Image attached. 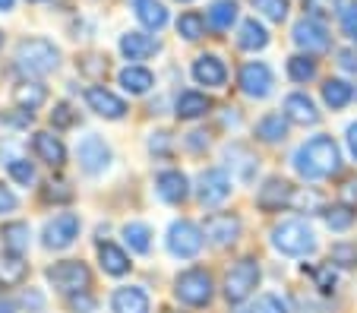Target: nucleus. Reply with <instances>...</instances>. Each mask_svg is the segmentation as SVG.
I'll return each instance as SVG.
<instances>
[{
  "label": "nucleus",
  "mask_w": 357,
  "mask_h": 313,
  "mask_svg": "<svg viewBox=\"0 0 357 313\" xmlns=\"http://www.w3.org/2000/svg\"><path fill=\"white\" fill-rule=\"evenodd\" d=\"M342 168V152L332 137H313L294 152V171L303 181H319Z\"/></svg>",
  "instance_id": "nucleus-1"
},
{
  "label": "nucleus",
  "mask_w": 357,
  "mask_h": 313,
  "mask_svg": "<svg viewBox=\"0 0 357 313\" xmlns=\"http://www.w3.org/2000/svg\"><path fill=\"white\" fill-rule=\"evenodd\" d=\"M16 63L29 76H47V73H54L57 63H61V51L45 38H26L16 48Z\"/></svg>",
  "instance_id": "nucleus-2"
},
{
  "label": "nucleus",
  "mask_w": 357,
  "mask_h": 313,
  "mask_svg": "<svg viewBox=\"0 0 357 313\" xmlns=\"http://www.w3.org/2000/svg\"><path fill=\"white\" fill-rule=\"evenodd\" d=\"M272 244L284 257H307V253L317 250V234L307 222H282L272 231Z\"/></svg>",
  "instance_id": "nucleus-3"
},
{
  "label": "nucleus",
  "mask_w": 357,
  "mask_h": 313,
  "mask_svg": "<svg viewBox=\"0 0 357 313\" xmlns=\"http://www.w3.org/2000/svg\"><path fill=\"white\" fill-rule=\"evenodd\" d=\"M45 275H47V282L63 294L89 291V285H92V273H89V266L79 263V259H63V263L51 266Z\"/></svg>",
  "instance_id": "nucleus-4"
},
{
  "label": "nucleus",
  "mask_w": 357,
  "mask_h": 313,
  "mask_svg": "<svg viewBox=\"0 0 357 313\" xmlns=\"http://www.w3.org/2000/svg\"><path fill=\"white\" fill-rule=\"evenodd\" d=\"M257 285H259L257 259H241V263H234L228 269V275H225V298H228L231 304H241V300H247L250 294H253Z\"/></svg>",
  "instance_id": "nucleus-5"
},
{
  "label": "nucleus",
  "mask_w": 357,
  "mask_h": 313,
  "mask_svg": "<svg viewBox=\"0 0 357 313\" xmlns=\"http://www.w3.org/2000/svg\"><path fill=\"white\" fill-rule=\"evenodd\" d=\"M174 294L190 307H206L212 300V275L206 269H187L177 275Z\"/></svg>",
  "instance_id": "nucleus-6"
},
{
  "label": "nucleus",
  "mask_w": 357,
  "mask_h": 313,
  "mask_svg": "<svg viewBox=\"0 0 357 313\" xmlns=\"http://www.w3.org/2000/svg\"><path fill=\"white\" fill-rule=\"evenodd\" d=\"M76 238H79V215H73V212H63V215L51 218L45 225V231H41V244L47 250H67Z\"/></svg>",
  "instance_id": "nucleus-7"
},
{
  "label": "nucleus",
  "mask_w": 357,
  "mask_h": 313,
  "mask_svg": "<svg viewBox=\"0 0 357 313\" xmlns=\"http://www.w3.org/2000/svg\"><path fill=\"white\" fill-rule=\"evenodd\" d=\"M202 238L206 234L193 225V222H174L168 228V250L171 257H181V259H190L202 250Z\"/></svg>",
  "instance_id": "nucleus-8"
},
{
  "label": "nucleus",
  "mask_w": 357,
  "mask_h": 313,
  "mask_svg": "<svg viewBox=\"0 0 357 313\" xmlns=\"http://www.w3.org/2000/svg\"><path fill=\"white\" fill-rule=\"evenodd\" d=\"M202 234L215 247H231L241 238V218L231 215V212H212V215L202 222Z\"/></svg>",
  "instance_id": "nucleus-9"
},
{
  "label": "nucleus",
  "mask_w": 357,
  "mask_h": 313,
  "mask_svg": "<svg viewBox=\"0 0 357 313\" xmlns=\"http://www.w3.org/2000/svg\"><path fill=\"white\" fill-rule=\"evenodd\" d=\"M76 158H79V168L86 171V174H101V171L111 165V149L101 137L89 133V137L76 146Z\"/></svg>",
  "instance_id": "nucleus-10"
},
{
  "label": "nucleus",
  "mask_w": 357,
  "mask_h": 313,
  "mask_svg": "<svg viewBox=\"0 0 357 313\" xmlns=\"http://www.w3.org/2000/svg\"><path fill=\"white\" fill-rule=\"evenodd\" d=\"M196 193H199V203L202 206H222L225 199L231 197V177H228V171H222V168L202 171Z\"/></svg>",
  "instance_id": "nucleus-11"
},
{
  "label": "nucleus",
  "mask_w": 357,
  "mask_h": 313,
  "mask_svg": "<svg viewBox=\"0 0 357 313\" xmlns=\"http://www.w3.org/2000/svg\"><path fill=\"white\" fill-rule=\"evenodd\" d=\"M86 102H89V108H92L98 117H105V121H121V117L127 114V105H123V98H117L114 92H108L105 86L86 89Z\"/></svg>",
  "instance_id": "nucleus-12"
},
{
  "label": "nucleus",
  "mask_w": 357,
  "mask_h": 313,
  "mask_svg": "<svg viewBox=\"0 0 357 313\" xmlns=\"http://www.w3.org/2000/svg\"><path fill=\"white\" fill-rule=\"evenodd\" d=\"M272 86H275V79H272V70L266 63L253 61L241 70V89L250 98H266L272 92Z\"/></svg>",
  "instance_id": "nucleus-13"
},
{
  "label": "nucleus",
  "mask_w": 357,
  "mask_h": 313,
  "mask_svg": "<svg viewBox=\"0 0 357 313\" xmlns=\"http://www.w3.org/2000/svg\"><path fill=\"white\" fill-rule=\"evenodd\" d=\"M294 45L303 48L307 54H317V51L329 48V35H326V29L317 20H301L294 26Z\"/></svg>",
  "instance_id": "nucleus-14"
},
{
  "label": "nucleus",
  "mask_w": 357,
  "mask_h": 313,
  "mask_svg": "<svg viewBox=\"0 0 357 313\" xmlns=\"http://www.w3.org/2000/svg\"><path fill=\"white\" fill-rule=\"evenodd\" d=\"M193 79L199 82V86L218 89V86H225V79H228V70H225V63L218 61L215 54H202L193 61Z\"/></svg>",
  "instance_id": "nucleus-15"
},
{
  "label": "nucleus",
  "mask_w": 357,
  "mask_h": 313,
  "mask_svg": "<svg viewBox=\"0 0 357 313\" xmlns=\"http://www.w3.org/2000/svg\"><path fill=\"white\" fill-rule=\"evenodd\" d=\"M291 190L294 187L288 184V181H282V177H269L266 181V187H259V197H257V203L263 206V209H282V206H288L291 203Z\"/></svg>",
  "instance_id": "nucleus-16"
},
{
  "label": "nucleus",
  "mask_w": 357,
  "mask_h": 313,
  "mask_svg": "<svg viewBox=\"0 0 357 313\" xmlns=\"http://www.w3.org/2000/svg\"><path fill=\"white\" fill-rule=\"evenodd\" d=\"M155 190L165 203H183L187 193H190V187H187V177H183L181 171H162L158 181H155Z\"/></svg>",
  "instance_id": "nucleus-17"
},
{
  "label": "nucleus",
  "mask_w": 357,
  "mask_h": 313,
  "mask_svg": "<svg viewBox=\"0 0 357 313\" xmlns=\"http://www.w3.org/2000/svg\"><path fill=\"white\" fill-rule=\"evenodd\" d=\"M284 114L291 117L294 123H317L319 121V111H317V105H313V98L310 96H303V92H294V96H288L284 98Z\"/></svg>",
  "instance_id": "nucleus-18"
},
{
  "label": "nucleus",
  "mask_w": 357,
  "mask_h": 313,
  "mask_svg": "<svg viewBox=\"0 0 357 313\" xmlns=\"http://www.w3.org/2000/svg\"><path fill=\"white\" fill-rule=\"evenodd\" d=\"M35 155L41 158L45 165H51V168H61L63 162H67V149H63V143L54 137V133H35Z\"/></svg>",
  "instance_id": "nucleus-19"
},
{
  "label": "nucleus",
  "mask_w": 357,
  "mask_h": 313,
  "mask_svg": "<svg viewBox=\"0 0 357 313\" xmlns=\"http://www.w3.org/2000/svg\"><path fill=\"white\" fill-rule=\"evenodd\" d=\"M114 313H149V294L142 288H117L111 298Z\"/></svg>",
  "instance_id": "nucleus-20"
},
{
  "label": "nucleus",
  "mask_w": 357,
  "mask_h": 313,
  "mask_svg": "<svg viewBox=\"0 0 357 313\" xmlns=\"http://www.w3.org/2000/svg\"><path fill=\"white\" fill-rule=\"evenodd\" d=\"M133 10H136V20L146 29H152V32L168 26V10H165L162 0H133Z\"/></svg>",
  "instance_id": "nucleus-21"
},
{
  "label": "nucleus",
  "mask_w": 357,
  "mask_h": 313,
  "mask_svg": "<svg viewBox=\"0 0 357 313\" xmlns=\"http://www.w3.org/2000/svg\"><path fill=\"white\" fill-rule=\"evenodd\" d=\"M155 51H158V45L149 38L146 32H127L121 38V54L127 57V61H146V57H152Z\"/></svg>",
  "instance_id": "nucleus-22"
},
{
  "label": "nucleus",
  "mask_w": 357,
  "mask_h": 313,
  "mask_svg": "<svg viewBox=\"0 0 357 313\" xmlns=\"http://www.w3.org/2000/svg\"><path fill=\"white\" fill-rule=\"evenodd\" d=\"M29 225L26 222H7V225L0 228V241H3V250L7 253H16V257H22V253L29 250Z\"/></svg>",
  "instance_id": "nucleus-23"
},
{
  "label": "nucleus",
  "mask_w": 357,
  "mask_h": 313,
  "mask_svg": "<svg viewBox=\"0 0 357 313\" xmlns=\"http://www.w3.org/2000/svg\"><path fill=\"white\" fill-rule=\"evenodd\" d=\"M98 259H101V269L108 275H127L130 273V257L117 244H98Z\"/></svg>",
  "instance_id": "nucleus-24"
},
{
  "label": "nucleus",
  "mask_w": 357,
  "mask_h": 313,
  "mask_svg": "<svg viewBox=\"0 0 357 313\" xmlns=\"http://www.w3.org/2000/svg\"><path fill=\"white\" fill-rule=\"evenodd\" d=\"M13 98H16V105H20L22 111H38L41 105L47 102V89L41 86V82H22V86H16V92H13Z\"/></svg>",
  "instance_id": "nucleus-25"
},
{
  "label": "nucleus",
  "mask_w": 357,
  "mask_h": 313,
  "mask_svg": "<svg viewBox=\"0 0 357 313\" xmlns=\"http://www.w3.org/2000/svg\"><path fill=\"white\" fill-rule=\"evenodd\" d=\"M121 86L127 89L130 96H146L149 89L155 86V76L149 73L146 67H127L121 70Z\"/></svg>",
  "instance_id": "nucleus-26"
},
{
  "label": "nucleus",
  "mask_w": 357,
  "mask_h": 313,
  "mask_svg": "<svg viewBox=\"0 0 357 313\" xmlns=\"http://www.w3.org/2000/svg\"><path fill=\"white\" fill-rule=\"evenodd\" d=\"M237 45H241L243 51H263L266 45H269V32H266L263 22L247 20V22L241 26V35H237Z\"/></svg>",
  "instance_id": "nucleus-27"
},
{
  "label": "nucleus",
  "mask_w": 357,
  "mask_h": 313,
  "mask_svg": "<svg viewBox=\"0 0 357 313\" xmlns=\"http://www.w3.org/2000/svg\"><path fill=\"white\" fill-rule=\"evenodd\" d=\"M257 137L263 139V143H284V137H288V121H284L282 114H266L263 121L257 123Z\"/></svg>",
  "instance_id": "nucleus-28"
},
{
  "label": "nucleus",
  "mask_w": 357,
  "mask_h": 313,
  "mask_svg": "<svg viewBox=\"0 0 357 313\" xmlns=\"http://www.w3.org/2000/svg\"><path fill=\"white\" fill-rule=\"evenodd\" d=\"M209 111V98L199 96V92H183L181 98H177V117L181 121H196V117H202Z\"/></svg>",
  "instance_id": "nucleus-29"
},
{
  "label": "nucleus",
  "mask_w": 357,
  "mask_h": 313,
  "mask_svg": "<svg viewBox=\"0 0 357 313\" xmlns=\"http://www.w3.org/2000/svg\"><path fill=\"white\" fill-rule=\"evenodd\" d=\"M351 98H354V89H351L344 79H329V82L323 86V102L329 105L332 111L344 108V105H348Z\"/></svg>",
  "instance_id": "nucleus-30"
},
{
  "label": "nucleus",
  "mask_w": 357,
  "mask_h": 313,
  "mask_svg": "<svg viewBox=\"0 0 357 313\" xmlns=\"http://www.w3.org/2000/svg\"><path fill=\"white\" fill-rule=\"evenodd\" d=\"M29 266L22 263V257L16 253H7V257H0V285H20L26 279Z\"/></svg>",
  "instance_id": "nucleus-31"
},
{
  "label": "nucleus",
  "mask_w": 357,
  "mask_h": 313,
  "mask_svg": "<svg viewBox=\"0 0 357 313\" xmlns=\"http://www.w3.org/2000/svg\"><path fill=\"white\" fill-rule=\"evenodd\" d=\"M123 241H127V247L133 253H149V247H152V231H149V225H142V222H130V225H123Z\"/></svg>",
  "instance_id": "nucleus-32"
},
{
  "label": "nucleus",
  "mask_w": 357,
  "mask_h": 313,
  "mask_svg": "<svg viewBox=\"0 0 357 313\" xmlns=\"http://www.w3.org/2000/svg\"><path fill=\"white\" fill-rule=\"evenodd\" d=\"M237 20V3L234 0H215L209 7V22L218 29V32H225V29H231Z\"/></svg>",
  "instance_id": "nucleus-33"
},
{
  "label": "nucleus",
  "mask_w": 357,
  "mask_h": 313,
  "mask_svg": "<svg viewBox=\"0 0 357 313\" xmlns=\"http://www.w3.org/2000/svg\"><path fill=\"white\" fill-rule=\"evenodd\" d=\"M291 209L297 212H319L323 209V193H317L313 187H301V190H291Z\"/></svg>",
  "instance_id": "nucleus-34"
},
{
  "label": "nucleus",
  "mask_w": 357,
  "mask_h": 313,
  "mask_svg": "<svg viewBox=\"0 0 357 313\" xmlns=\"http://www.w3.org/2000/svg\"><path fill=\"white\" fill-rule=\"evenodd\" d=\"M288 76L294 82H310L317 76V61H310V54H294L288 61Z\"/></svg>",
  "instance_id": "nucleus-35"
},
{
  "label": "nucleus",
  "mask_w": 357,
  "mask_h": 313,
  "mask_svg": "<svg viewBox=\"0 0 357 313\" xmlns=\"http://www.w3.org/2000/svg\"><path fill=\"white\" fill-rule=\"evenodd\" d=\"M228 158H231V165L237 168V174H241V181H250L253 177V171H257V158L250 155V149H243V146H231L228 149Z\"/></svg>",
  "instance_id": "nucleus-36"
},
{
  "label": "nucleus",
  "mask_w": 357,
  "mask_h": 313,
  "mask_svg": "<svg viewBox=\"0 0 357 313\" xmlns=\"http://www.w3.org/2000/svg\"><path fill=\"white\" fill-rule=\"evenodd\" d=\"M202 29H206V20H202L199 13H183L181 20H177V32H181L187 41H196V38H199Z\"/></svg>",
  "instance_id": "nucleus-37"
},
{
  "label": "nucleus",
  "mask_w": 357,
  "mask_h": 313,
  "mask_svg": "<svg viewBox=\"0 0 357 313\" xmlns=\"http://www.w3.org/2000/svg\"><path fill=\"white\" fill-rule=\"evenodd\" d=\"M7 171H10V177H13L20 187H29V184L35 181V165L29 162V158H22V155L16 158V162H10Z\"/></svg>",
  "instance_id": "nucleus-38"
},
{
  "label": "nucleus",
  "mask_w": 357,
  "mask_h": 313,
  "mask_svg": "<svg viewBox=\"0 0 357 313\" xmlns=\"http://www.w3.org/2000/svg\"><path fill=\"white\" fill-rule=\"evenodd\" d=\"M253 7L272 22H282L288 16V0H253Z\"/></svg>",
  "instance_id": "nucleus-39"
},
{
  "label": "nucleus",
  "mask_w": 357,
  "mask_h": 313,
  "mask_svg": "<svg viewBox=\"0 0 357 313\" xmlns=\"http://www.w3.org/2000/svg\"><path fill=\"white\" fill-rule=\"evenodd\" d=\"M329 263L344 266V269L357 266V244H335V247L329 250Z\"/></svg>",
  "instance_id": "nucleus-40"
},
{
  "label": "nucleus",
  "mask_w": 357,
  "mask_h": 313,
  "mask_svg": "<svg viewBox=\"0 0 357 313\" xmlns=\"http://www.w3.org/2000/svg\"><path fill=\"white\" fill-rule=\"evenodd\" d=\"M351 222H354V215H351L348 206H335V209L326 212V225H329L332 231H348Z\"/></svg>",
  "instance_id": "nucleus-41"
},
{
  "label": "nucleus",
  "mask_w": 357,
  "mask_h": 313,
  "mask_svg": "<svg viewBox=\"0 0 357 313\" xmlns=\"http://www.w3.org/2000/svg\"><path fill=\"white\" fill-rule=\"evenodd\" d=\"M250 313H288V304L278 294H259L257 304L250 307Z\"/></svg>",
  "instance_id": "nucleus-42"
},
{
  "label": "nucleus",
  "mask_w": 357,
  "mask_h": 313,
  "mask_svg": "<svg viewBox=\"0 0 357 313\" xmlns=\"http://www.w3.org/2000/svg\"><path fill=\"white\" fill-rule=\"evenodd\" d=\"M70 310H73V313H95V310H98V300H95L89 291L70 294Z\"/></svg>",
  "instance_id": "nucleus-43"
},
{
  "label": "nucleus",
  "mask_w": 357,
  "mask_h": 313,
  "mask_svg": "<svg viewBox=\"0 0 357 313\" xmlns=\"http://www.w3.org/2000/svg\"><path fill=\"white\" fill-rule=\"evenodd\" d=\"M342 29H344V35L357 38V0H354V3H344V10H342Z\"/></svg>",
  "instance_id": "nucleus-44"
},
{
  "label": "nucleus",
  "mask_w": 357,
  "mask_h": 313,
  "mask_svg": "<svg viewBox=\"0 0 357 313\" xmlns=\"http://www.w3.org/2000/svg\"><path fill=\"white\" fill-rule=\"evenodd\" d=\"M51 123H54V127H73L76 123V114H73V108H70V105H57L54 111H51Z\"/></svg>",
  "instance_id": "nucleus-45"
},
{
  "label": "nucleus",
  "mask_w": 357,
  "mask_h": 313,
  "mask_svg": "<svg viewBox=\"0 0 357 313\" xmlns=\"http://www.w3.org/2000/svg\"><path fill=\"white\" fill-rule=\"evenodd\" d=\"M317 285L323 288V291H332V288H335V273H332V266H319L317 269Z\"/></svg>",
  "instance_id": "nucleus-46"
},
{
  "label": "nucleus",
  "mask_w": 357,
  "mask_h": 313,
  "mask_svg": "<svg viewBox=\"0 0 357 313\" xmlns=\"http://www.w3.org/2000/svg\"><path fill=\"white\" fill-rule=\"evenodd\" d=\"M342 203L348 206V209H357V177H351L348 184L342 187Z\"/></svg>",
  "instance_id": "nucleus-47"
},
{
  "label": "nucleus",
  "mask_w": 357,
  "mask_h": 313,
  "mask_svg": "<svg viewBox=\"0 0 357 313\" xmlns=\"http://www.w3.org/2000/svg\"><path fill=\"white\" fill-rule=\"evenodd\" d=\"M70 197L73 193L67 190V184H47V190H45V199H57V203H67Z\"/></svg>",
  "instance_id": "nucleus-48"
},
{
  "label": "nucleus",
  "mask_w": 357,
  "mask_h": 313,
  "mask_svg": "<svg viewBox=\"0 0 357 313\" xmlns=\"http://www.w3.org/2000/svg\"><path fill=\"white\" fill-rule=\"evenodd\" d=\"M335 7H338V0H307V10H310V13H317V16L332 13Z\"/></svg>",
  "instance_id": "nucleus-49"
},
{
  "label": "nucleus",
  "mask_w": 357,
  "mask_h": 313,
  "mask_svg": "<svg viewBox=\"0 0 357 313\" xmlns=\"http://www.w3.org/2000/svg\"><path fill=\"white\" fill-rule=\"evenodd\" d=\"M16 209V197H13V190H7V187L0 184V215L3 212H13Z\"/></svg>",
  "instance_id": "nucleus-50"
},
{
  "label": "nucleus",
  "mask_w": 357,
  "mask_h": 313,
  "mask_svg": "<svg viewBox=\"0 0 357 313\" xmlns=\"http://www.w3.org/2000/svg\"><path fill=\"white\" fill-rule=\"evenodd\" d=\"M149 149H152V152H168V149H171L168 133H155V137L149 139Z\"/></svg>",
  "instance_id": "nucleus-51"
},
{
  "label": "nucleus",
  "mask_w": 357,
  "mask_h": 313,
  "mask_svg": "<svg viewBox=\"0 0 357 313\" xmlns=\"http://www.w3.org/2000/svg\"><path fill=\"white\" fill-rule=\"evenodd\" d=\"M348 152H351V158L357 162V121L348 123Z\"/></svg>",
  "instance_id": "nucleus-52"
},
{
  "label": "nucleus",
  "mask_w": 357,
  "mask_h": 313,
  "mask_svg": "<svg viewBox=\"0 0 357 313\" xmlns=\"http://www.w3.org/2000/svg\"><path fill=\"white\" fill-rule=\"evenodd\" d=\"M206 133H190V139H187V146L190 149H202V146H209V139H202Z\"/></svg>",
  "instance_id": "nucleus-53"
},
{
  "label": "nucleus",
  "mask_w": 357,
  "mask_h": 313,
  "mask_svg": "<svg viewBox=\"0 0 357 313\" xmlns=\"http://www.w3.org/2000/svg\"><path fill=\"white\" fill-rule=\"evenodd\" d=\"M342 67L344 70H357V54L354 51H342Z\"/></svg>",
  "instance_id": "nucleus-54"
},
{
  "label": "nucleus",
  "mask_w": 357,
  "mask_h": 313,
  "mask_svg": "<svg viewBox=\"0 0 357 313\" xmlns=\"http://www.w3.org/2000/svg\"><path fill=\"white\" fill-rule=\"evenodd\" d=\"M22 304H26V307H32V310H38V307H41V304H45V300H41V294L29 291V294H26V298H22Z\"/></svg>",
  "instance_id": "nucleus-55"
},
{
  "label": "nucleus",
  "mask_w": 357,
  "mask_h": 313,
  "mask_svg": "<svg viewBox=\"0 0 357 313\" xmlns=\"http://www.w3.org/2000/svg\"><path fill=\"white\" fill-rule=\"evenodd\" d=\"M0 313H16V304L10 298H3V294H0Z\"/></svg>",
  "instance_id": "nucleus-56"
},
{
  "label": "nucleus",
  "mask_w": 357,
  "mask_h": 313,
  "mask_svg": "<svg viewBox=\"0 0 357 313\" xmlns=\"http://www.w3.org/2000/svg\"><path fill=\"white\" fill-rule=\"evenodd\" d=\"M13 3H16V0H0V13H10V10H13Z\"/></svg>",
  "instance_id": "nucleus-57"
},
{
  "label": "nucleus",
  "mask_w": 357,
  "mask_h": 313,
  "mask_svg": "<svg viewBox=\"0 0 357 313\" xmlns=\"http://www.w3.org/2000/svg\"><path fill=\"white\" fill-rule=\"evenodd\" d=\"M0 45H3V35H0Z\"/></svg>",
  "instance_id": "nucleus-58"
},
{
  "label": "nucleus",
  "mask_w": 357,
  "mask_h": 313,
  "mask_svg": "<svg viewBox=\"0 0 357 313\" xmlns=\"http://www.w3.org/2000/svg\"><path fill=\"white\" fill-rule=\"evenodd\" d=\"M183 3H187V0H183Z\"/></svg>",
  "instance_id": "nucleus-59"
}]
</instances>
